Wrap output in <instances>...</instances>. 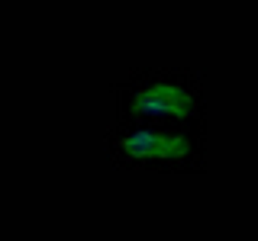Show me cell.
<instances>
[{"instance_id":"6da1fadb","label":"cell","mask_w":258,"mask_h":241,"mask_svg":"<svg viewBox=\"0 0 258 241\" xmlns=\"http://www.w3.org/2000/svg\"><path fill=\"white\" fill-rule=\"evenodd\" d=\"M133 109L139 116H194L197 103L177 84H149L133 96Z\"/></svg>"},{"instance_id":"7a4b0ae2","label":"cell","mask_w":258,"mask_h":241,"mask_svg":"<svg viewBox=\"0 0 258 241\" xmlns=\"http://www.w3.org/2000/svg\"><path fill=\"white\" fill-rule=\"evenodd\" d=\"M129 158H168L177 161L187 155V139L184 135H171V132H155V129H133L116 142Z\"/></svg>"}]
</instances>
